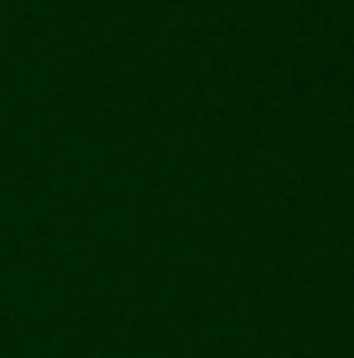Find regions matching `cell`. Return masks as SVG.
I'll return each mask as SVG.
<instances>
[]
</instances>
